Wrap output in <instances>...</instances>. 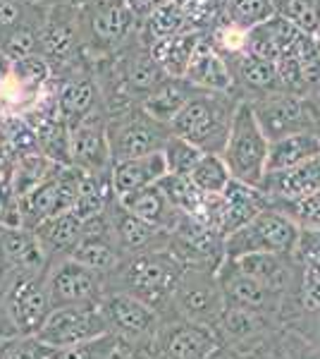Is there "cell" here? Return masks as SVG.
Wrapping results in <instances>:
<instances>
[{"label":"cell","instance_id":"obj_1","mask_svg":"<svg viewBox=\"0 0 320 359\" xmlns=\"http://www.w3.org/2000/svg\"><path fill=\"white\" fill-rule=\"evenodd\" d=\"M182 271L184 266L170 249L122 257L118 269L103 278V292H125L162 316L170 311V299Z\"/></svg>","mask_w":320,"mask_h":359},{"label":"cell","instance_id":"obj_2","mask_svg":"<svg viewBox=\"0 0 320 359\" xmlns=\"http://www.w3.org/2000/svg\"><path fill=\"white\" fill-rule=\"evenodd\" d=\"M242 98L235 91L199 89L170 123V132L203 154H223Z\"/></svg>","mask_w":320,"mask_h":359},{"label":"cell","instance_id":"obj_3","mask_svg":"<svg viewBox=\"0 0 320 359\" xmlns=\"http://www.w3.org/2000/svg\"><path fill=\"white\" fill-rule=\"evenodd\" d=\"M108 147L110 161L141 158V156L160 154L165 149L167 139L172 137L170 125H162L153 120L141 106H125L118 111H108Z\"/></svg>","mask_w":320,"mask_h":359},{"label":"cell","instance_id":"obj_4","mask_svg":"<svg viewBox=\"0 0 320 359\" xmlns=\"http://www.w3.org/2000/svg\"><path fill=\"white\" fill-rule=\"evenodd\" d=\"M301 228L287 211L267 206L253 221L225 237V259H239L256 252L292 257L299 247Z\"/></svg>","mask_w":320,"mask_h":359},{"label":"cell","instance_id":"obj_5","mask_svg":"<svg viewBox=\"0 0 320 359\" xmlns=\"http://www.w3.org/2000/svg\"><path fill=\"white\" fill-rule=\"evenodd\" d=\"M270 142L263 135L260 125L256 123V115L251 111V103L239 101L230 127V137L223 149V161L230 168V175L237 182L258 187L265 175V161Z\"/></svg>","mask_w":320,"mask_h":359},{"label":"cell","instance_id":"obj_6","mask_svg":"<svg viewBox=\"0 0 320 359\" xmlns=\"http://www.w3.org/2000/svg\"><path fill=\"white\" fill-rule=\"evenodd\" d=\"M137 29L139 25L122 8L120 0H101L84 10H77L79 46L91 65L113 55Z\"/></svg>","mask_w":320,"mask_h":359},{"label":"cell","instance_id":"obj_7","mask_svg":"<svg viewBox=\"0 0 320 359\" xmlns=\"http://www.w3.org/2000/svg\"><path fill=\"white\" fill-rule=\"evenodd\" d=\"M170 311L191 323L215 328L225 311V297L218 283V271L184 269L174 285Z\"/></svg>","mask_w":320,"mask_h":359},{"label":"cell","instance_id":"obj_8","mask_svg":"<svg viewBox=\"0 0 320 359\" xmlns=\"http://www.w3.org/2000/svg\"><path fill=\"white\" fill-rule=\"evenodd\" d=\"M108 333L110 331L101 309V299H96V302L53 309L36 333V340L48 350H65V347L89 343V340H96Z\"/></svg>","mask_w":320,"mask_h":359},{"label":"cell","instance_id":"obj_9","mask_svg":"<svg viewBox=\"0 0 320 359\" xmlns=\"http://www.w3.org/2000/svg\"><path fill=\"white\" fill-rule=\"evenodd\" d=\"M249 103L267 142H277V139L299 135V132H318V111L311 96L277 91V94L256 98Z\"/></svg>","mask_w":320,"mask_h":359},{"label":"cell","instance_id":"obj_10","mask_svg":"<svg viewBox=\"0 0 320 359\" xmlns=\"http://www.w3.org/2000/svg\"><path fill=\"white\" fill-rule=\"evenodd\" d=\"M3 304L17 338H36L53 311L46 290V273H17L3 292Z\"/></svg>","mask_w":320,"mask_h":359},{"label":"cell","instance_id":"obj_11","mask_svg":"<svg viewBox=\"0 0 320 359\" xmlns=\"http://www.w3.org/2000/svg\"><path fill=\"white\" fill-rule=\"evenodd\" d=\"M101 309L106 316L108 331L122 345L139 347L153 343L160 328V314L148 304L139 302L125 292H103Z\"/></svg>","mask_w":320,"mask_h":359},{"label":"cell","instance_id":"obj_12","mask_svg":"<svg viewBox=\"0 0 320 359\" xmlns=\"http://www.w3.org/2000/svg\"><path fill=\"white\" fill-rule=\"evenodd\" d=\"M170 254L184 269L218 271L225 262V237L191 216L179 218L177 228L170 233Z\"/></svg>","mask_w":320,"mask_h":359},{"label":"cell","instance_id":"obj_13","mask_svg":"<svg viewBox=\"0 0 320 359\" xmlns=\"http://www.w3.org/2000/svg\"><path fill=\"white\" fill-rule=\"evenodd\" d=\"M46 290H48L50 306H69L96 302L103 297V276L77 264L74 259L53 262L46 271Z\"/></svg>","mask_w":320,"mask_h":359},{"label":"cell","instance_id":"obj_14","mask_svg":"<svg viewBox=\"0 0 320 359\" xmlns=\"http://www.w3.org/2000/svg\"><path fill=\"white\" fill-rule=\"evenodd\" d=\"M155 345L165 359H206L215 347H220V338L215 328L184 321L167 311L160 316Z\"/></svg>","mask_w":320,"mask_h":359},{"label":"cell","instance_id":"obj_15","mask_svg":"<svg viewBox=\"0 0 320 359\" xmlns=\"http://www.w3.org/2000/svg\"><path fill=\"white\" fill-rule=\"evenodd\" d=\"M108 111L106 106L98 108L84 120H79L74 127H69V154L72 165L81 172L98 175L108 172L113 168L108 147Z\"/></svg>","mask_w":320,"mask_h":359},{"label":"cell","instance_id":"obj_16","mask_svg":"<svg viewBox=\"0 0 320 359\" xmlns=\"http://www.w3.org/2000/svg\"><path fill=\"white\" fill-rule=\"evenodd\" d=\"M106 213H108L110 240L118 247L120 257L158 252V249H167V245H170V233H162V230L153 228V225H148L141 218H137L120 204L118 196L110 201Z\"/></svg>","mask_w":320,"mask_h":359},{"label":"cell","instance_id":"obj_17","mask_svg":"<svg viewBox=\"0 0 320 359\" xmlns=\"http://www.w3.org/2000/svg\"><path fill=\"white\" fill-rule=\"evenodd\" d=\"M218 283L223 290L225 306H237V309H251V311H263L280 321V302L263 283H258L256 278L246 276L239 271V266L230 259H225L223 266L218 269Z\"/></svg>","mask_w":320,"mask_h":359},{"label":"cell","instance_id":"obj_18","mask_svg":"<svg viewBox=\"0 0 320 359\" xmlns=\"http://www.w3.org/2000/svg\"><path fill=\"white\" fill-rule=\"evenodd\" d=\"M258 189L275 208L296 204V201L320 192V156L292 168V170L265 172Z\"/></svg>","mask_w":320,"mask_h":359},{"label":"cell","instance_id":"obj_19","mask_svg":"<svg viewBox=\"0 0 320 359\" xmlns=\"http://www.w3.org/2000/svg\"><path fill=\"white\" fill-rule=\"evenodd\" d=\"M227 65L232 72V84H235V94L242 101H256L270 94L282 91L280 74H277V65L270 60H263L258 55H251L246 50L235 55H225Z\"/></svg>","mask_w":320,"mask_h":359},{"label":"cell","instance_id":"obj_20","mask_svg":"<svg viewBox=\"0 0 320 359\" xmlns=\"http://www.w3.org/2000/svg\"><path fill=\"white\" fill-rule=\"evenodd\" d=\"M270 206L267 196L260 192L258 187L244 184L232 180L227 184V189L220 194V221H218V233L227 237L235 230H239L242 225L253 221L260 211Z\"/></svg>","mask_w":320,"mask_h":359},{"label":"cell","instance_id":"obj_21","mask_svg":"<svg viewBox=\"0 0 320 359\" xmlns=\"http://www.w3.org/2000/svg\"><path fill=\"white\" fill-rule=\"evenodd\" d=\"M184 79H189L196 89L203 91H235L230 65L208 39V34H203L199 43H196L187 72H184Z\"/></svg>","mask_w":320,"mask_h":359},{"label":"cell","instance_id":"obj_22","mask_svg":"<svg viewBox=\"0 0 320 359\" xmlns=\"http://www.w3.org/2000/svg\"><path fill=\"white\" fill-rule=\"evenodd\" d=\"M165 175H167V165L162 151L141 156V158H132V161H120V163H113V168H110L113 189L118 199L139 192V189H146L151 184H158Z\"/></svg>","mask_w":320,"mask_h":359},{"label":"cell","instance_id":"obj_23","mask_svg":"<svg viewBox=\"0 0 320 359\" xmlns=\"http://www.w3.org/2000/svg\"><path fill=\"white\" fill-rule=\"evenodd\" d=\"M299 34L301 32L287 20V17L272 15L263 25L246 32V53L258 55L270 62H277L289 48H292V43L296 41Z\"/></svg>","mask_w":320,"mask_h":359},{"label":"cell","instance_id":"obj_24","mask_svg":"<svg viewBox=\"0 0 320 359\" xmlns=\"http://www.w3.org/2000/svg\"><path fill=\"white\" fill-rule=\"evenodd\" d=\"M36 235L41 249L46 252L48 257V264L53 262H60V259H69L74 252V247L79 245L81 235V221L74 216L72 211H65V213H57V216L48 218L34 230Z\"/></svg>","mask_w":320,"mask_h":359},{"label":"cell","instance_id":"obj_25","mask_svg":"<svg viewBox=\"0 0 320 359\" xmlns=\"http://www.w3.org/2000/svg\"><path fill=\"white\" fill-rule=\"evenodd\" d=\"M118 201L130 213L141 218V221H146L148 225H153V228L162 230V233H172L177 228L179 218H182V213L167 201V196L162 194L158 184H151V187L139 189L134 194L120 196Z\"/></svg>","mask_w":320,"mask_h":359},{"label":"cell","instance_id":"obj_26","mask_svg":"<svg viewBox=\"0 0 320 359\" xmlns=\"http://www.w3.org/2000/svg\"><path fill=\"white\" fill-rule=\"evenodd\" d=\"M196 86L184 77H165L151 94L141 101V108L151 118L162 125H170L177 113L189 103V98L196 94Z\"/></svg>","mask_w":320,"mask_h":359},{"label":"cell","instance_id":"obj_27","mask_svg":"<svg viewBox=\"0 0 320 359\" xmlns=\"http://www.w3.org/2000/svg\"><path fill=\"white\" fill-rule=\"evenodd\" d=\"M320 156V135L318 132H299V135L282 137L270 142L265 161V172L292 170V168L306 163V161Z\"/></svg>","mask_w":320,"mask_h":359},{"label":"cell","instance_id":"obj_28","mask_svg":"<svg viewBox=\"0 0 320 359\" xmlns=\"http://www.w3.org/2000/svg\"><path fill=\"white\" fill-rule=\"evenodd\" d=\"M203 36V32H196V29H184V32L174 34L170 39H160V41H153L148 46L151 55L155 57V62L165 69L167 77H184L187 72V65L191 60V53H194L196 43Z\"/></svg>","mask_w":320,"mask_h":359},{"label":"cell","instance_id":"obj_29","mask_svg":"<svg viewBox=\"0 0 320 359\" xmlns=\"http://www.w3.org/2000/svg\"><path fill=\"white\" fill-rule=\"evenodd\" d=\"M69 259H74V262L86 266V269L96 271L103 278L113 273L118 269V264L122 262L118 247L113 245L110 235H81L79 245L74 247Z\"/></svg>","mask_w":320,"mask_h":359},{"label":"cell","instance_id":"obj_30","mask_svg":"<svg viewBox=\"0 0 320 359\" xmlns=\"http://www.w3.org/2000/svg\"><path fill=\"white\" fill-rule=\"evenodd\" d=\"M60 165H55L53 161H48L43 154H32L22 156V158L13 161V165L8 168V180L10 187L17 199H22L32 189H36L41 182H46Z\"/></svg>","mask_w":320,"mask_h":359},{"label":"cell","instance_id":"obj_31","mask_svg":"<svg viewBox=\"0 0 320 359\" xmlns=\"http://www.w3.org/2000/svg\"><path fill=\"white\" fill-rule=\"evenodd\" d=\"M272 15H277L272 0H225L220 22L246 34L253 27L267 22Z\"/></svg>","mask_w":320,"mask_h":359},{"label":"cell","instance_id":"obj_32","mask_svg":"<svg viewBox=\"0 0 320 359\" xmlns=\"http://www.w3.org/2000/svg\"><path fill=\"white\" fill-rule=\"evenodd\" d=\"M189 180L194 182V187L199 192L220 196L227 189V184L232 182V175H230V168L225 165L223 156L203 154L199 163L194 165V170L189 172Z\"/></svg>","mask_w":320,"mask_h":359},{"label":"cell","instance_id":"obj_33","mask_svg":"<svg viewBox=\"0 0 320 359\" xmlns=\"http://www.w3.org/2000/svg\"><path fill=\"white\" fill-rule=\"evenodd\" d=\"M162 156H165V165H167V172L170 175H182V177H189V172L194 170V165L201 161L203 151L196 149L194 144L184 142L179 137H170L162 149Z\"/></svg>","mask_w":320,"mask_h":359},{"label":"cell","instance_id":"obj_34","mask_svg":"<svg viewBox=\"0 0 320 359\" xmlns=\"http://www.w3.org/2000/svg\"><path fill=\"white\" fill-rule=\"evenodd\" d=\"M118 350H120V340L113 333H108L96 340H89V343L72 345L65 347V350H53V357L55 359H113L118 355Z\"/></svg>","mask_w":320,"mask_h":359},{"label":"cell","instance_id":"obj_35","mask_svg":"<svg viewBox=\"0 0 320 359\" xmlns=\"http://www.w3.org/2000/svg\"><path fill=\"white\" fill-rule=\"evenodd\" d=\"M280 15L287 17L301 34L316 36L320 32V0H292Z\"/></svg>","mask_w":320,"mask_h":359},{"label":"cell","instance_id":"obj_36","mask_svg":"<svg viewBox=\"0 0 320 359\" xmlns=\"http://www.w3.org/2000/svg\"><path fill=\"white\" fill-rule=\"evenodd\" d=\"M282 211H287L294 218L301 233H320V192L306 196L296 204L284 206Z\"/></svg>","mask_w":320,"mask_h":359},{"label":"cell","instance_id":"obj_37","mask_svg":"<svg viewBox=\"0 0 320 359\" xmlns=\"http://www.w3.org/2000/svg\"><path fill=\"white\" fill-rule=\"evenodd\" d=\"M287 328L299 333L311 345L320 347V311H316V314H299L296 318H292V323Z\"/></svg>","mask_w":320,"mask_h":359},{"label":"cell","instance_id":"obj_38","mask_svg":"<svg viewBox=\"0 0 320 359\" xmlns=\"http://www.w3.org/2000/svg\"><path fill=\"white\" fill-rule=\"evenodd\" d=\"M46 347L36 338H15L3 359H39Z\"/></svg>","mask_w":320,"mask_h":359},{"label":"cell","instance_id":"obj_39","mask_svg":"<svg viewBox=\"0 0 320 359\" xmlns=\"http://www.w3.org/2000/svg\"><path fill=\"white\" fill-rule=\"evenodd\" d=\"M120 3H122V8L132 15V20L141 27L162 3H167V0H120Z\"/></svg>","mask_w":320,"mask_h":359},{"label":"cell","instance_id":"obj_40","mask_svg":"<svg viewBox=\"0 0 320 359\" xmlns=\"http://www.w3.org/2000/svg\"><path fill=\"white\" fill-rule=\"evenodd\" d=\"M13 276H15L13 264H10L8 254L3 252V247H0V294H3V292H5V287L10 285V280H13Z\"/></svg>","mask_w":320,"mask_h":359},{"label":"cell","instance_id":"obj_41","mask_svg":"<svg viewBox=\"0 0 320 359\" xmlns=\"http://www.w3.org/2000/svg\"><path fill=\"white\" fill-rule=\"evenodd\" d=\"M13 165V156H10L8 147V135H5V127L0 123V170H8Z\"/></svg>","mask_w":320,"mask_h":359},{"label":"cell","instance_id":"obj_42","mask_svg":"<svg viewBox=\"0 0 320 359\" xmlns=\"http://www.w3.org/2000/svg\"><path fill=\"white\" fill-rule=\"evenodd\" d=\"M0 338H17L13 323H10V318H8V311H5L3 294H0Z\"/></svg>","mask_w":320,"mask_h":359},{"label":"cell","instance_id":"obj_43","mask_svg":"<svg viewBox=\"0 0 320 359\" xmlns=\"http://www.w3.org/2000/svg\"><path fill=\"white\" fill-rule=\"evenodd\" d=\"M13 340L15 338H0V359L5 357V352L10 350V345H13Z\"/></svg>","mask_w":320,"mask_h":359},{"label":"cell","instance_id":"obj_44","mask_svg":"<svg viewBox=\"0 0 320 359\" xmlns=\"http://www.w3.org/2000/svg\"><path fill=\"white\" fill-rule=\"evenodd\" d=\"M292 3V0H272V5H275V13L280 15V13H284V8Z\"/></svg>","mask_w":320,"mask_h":359},{"label":"cell","instance_id":"obj_45","mask_svg":"<svg viewBox=\"0 0 320 359\" xmlns=\"http://www.w3.org/2000/svg\"><path fill=\"white\" fill-rule=\"evenodd\" d=\"M39 359H55V357H53V350H48V347H46V350L39 355Z\"/></svg>","mask_w":320,"mask_h":359},{"label":"cell","instance_id":"obj_46","mask_svg":"<svg viewBox=\"0 0 320 359\" xmlns=\"http://www.w3.org/2000/svg\"><path fill=\"white\" fill-rule=\"evenodd\" d=\"M316 41H318V46H320V32L316 34Z\"/></svg>","mask_w":320,"mask_h":359}]
</instances>
